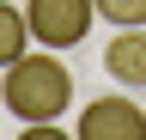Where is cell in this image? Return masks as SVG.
Listing matches in <instances>:
<instances>
[{
	"instance_id": "cell-1",
	"label": "cell",
	"mask_w": 146,
	"mask_h": 140,
	"mask_svg": "<svg viewBox=\"0 0 146 140\" xmlns=\"http://www.w3.org/2000/svg\"><path fill=\"white\" fill-rule=\"evenodd\" d=\"M6 110L25 122V128H55L73 104V73L55 49H25L12 67H6Z\"/></svg>"
},
{
	"instance_id": "cell-2",
	"label": "cell",
	"mask_w": 146,
	"mask_h": 140,
	"mask_svg": "<svg viewBox=\"0 0 146 140\" xmlns=\"http://www.w3.org/2000/svg\"><path fill=\"white\" fill-rule=\"evenodd\" d=\"M25 19H31V43L73 49L85 43L91 19H98V0H25Z\"/></svg>"
},
{
	"instance_id": "cell-3",
	"label": "cell",
	"mask_w": 146,
	"mask_h": 140,
	"mask_svg": "<svg viewBox=\"0 0 146 140\" xmlns=\"http://www.w3.org/2000/svg\"><path fill=\"white\" fill-rule=\"evenodd\" d=\"M79 140H146V110L134 98L110 92V98L79 110Z\"/></svg>"
},
{
	"instance_id": "cell-4",
	"label": "cell",
	"mask_w": 146,
	"mask_h": 140,
	"mask_svg": "<svg viewBox=\"0 0 146 140\" xmlns=\"http://www.w3.org/2000/svg\"><path fill=\"white\" fill-rule=\"evenodd\" d=\"M104 73L122 92H146V25H122L104 43Z\"/></svg>"
},
{
	"instance_id": "cell-5",
	"label": "cell",
	"mask_w": 146,
	"mask_h": 140,
	"mask_svg": "<svg viewBox=\"0 0 146 140\" xmlns=\"http://www.w3.org/2000/svg\"><path fill=\"white\" fill-rule=\"evenodd\" d=\"M25 49H31V19H25V6L0 0V67H12Z\"/></svg>"
},
{
	"instance_id": "cell-6",
	"label": "cell",
	"mask_w": 146,
	"mask_h": 140,
	"mask_svg": "<svg viewBox=\"0 0 146 140\" xmlns=\"http://www.w3.org/2000/svg\"><path fill=\"white\" fill-rule=\"evenodd\" d=\"M98 19H110V25H146V0H98Z\"/></svg>"
}]
</instances>
